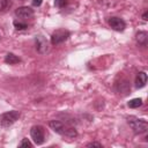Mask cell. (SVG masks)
<instances>
[{
    "label": "cell",
    "mask_w": 148,
    "mask_h": 148,
    "mask_svg": "<svg viewBox=\"0 0 148 148\" xmlns=\"http://www.w3.org/2000/svg\"><path fill=\"white\" fill-rule=\"evenodd\" d=\"M49 126L51 127V130H53V132L62 136H66L69 139H74L77 136V131L74 127H71L60 120H51L49 123Z\"/></svg>",
    "instance_id": "1"
},
{
    "label": "cell",
    "mask_w": 148,
    "mask_h": 148,
    "mask_svg": "<svg viewBox=\"0 0 148 148\" xmlns=\"http://www.w3.org/2000/svg\"><path fill=\"white\" fill-rule=\"evenodd\" d=\"M126 119H127V124L130 125V127L133 130V132L135 134H142V133L147 132L148 123L145 119L138 118L135 116H128Z\"/></svg>",
    "instance_id": "2"
},
{
    "label": "cell",
    "mask_w": 148,
    "mask_h": 148,
    "mask_svg": "<svg viewBox=\"0 0 148 148\" xmlns=\"http://www.w3.org/2000/svg\"><path fill=\"white\" fill-rule=\"evenodd\" d=\"M20 116H21L20 111H16V110L3 112L0 116V126L3 127V128H7V127L12 126L16 120H18Z\"/></svg>",
    "instance_id": "3"
},
{
    "label": "cell",
    "mask_w": 148,
    "mask_h": 148,
    "mask_svg": "<svg viewBox=\"0 0 148 148\" xmlns=\"http://www.w3.org/2000/svg\"><path fill=\"white\" fill-rule=\"evenodd\" d=\"M30 136L34 140V142L36 145H42L45 141V132L43 126L40 125H35L31 127L30 130Z\"/></svg>",
    "instance_id": "4"
},
{
    "label": "cell",
    "mask_w": 148,
    "mask_h": 148,
    "mask_svg": "<svg viewBox=\"0 0 148 148\" xmlns=\"http://www.w3.org/2000/svg\"><path fill=\"white\" fill-rule=\"evenodd\" d=\"M71 32L68 30H65V29H58L56 30L52 35H51V44L52 45H59V44H62L64 42H66L69 37Z\"/></svg>",
    "instance_id": "5"
},
{
    "label": "cell",
    "mask_w": 148,
    "mask_h": 148,
    "mask_svg": "<svg viewBox=\"0 0 148 148\" xmlns=\"http://www.w3.org/2000/svg\"><path fill=\"white\" fill-rule=\"evenodd\" d=\"M35 46L38 53L44 54L49 51V43L46 40V38L43 35H36L35 37Z\"/></svg>",
    "instance_id": "6"
},
{
    "label": "cell",
    "mask_w": 148,
    "mask_h": 148,
    "mask_svg": "<svg viewBox=\"0 0 148 148\" xmlns=\"http://www.w3.org/2000/svg\"><path fill=\"white\" fill-rule=\"evenodd\" d=\"M108 23L110 25V28H112L116 31H124L126 28V23L123 18L118 17V16H111L108 18Z\"/></svg>",
    "instance_id": "7"
},
{
    "label": "cell",
    "mask_w": 148,
    "mask_h": 148,
    "mask_svg": "<svg viewBox=\"0 0 148 148\" xmlns=\"http://www.w3.org/2000/svg\"><path fill=\"white\" fill-rule=\"evenodd\" d=\"M15 15L20 18H30L34 16V9H31L30 7L28 6H22V7H18L16 10H15Z\"/></svg>",
    "instance_id": "8"
},
{
    "label": "cell",
    "mask_w": 148,
    "mask_h": 148,
    "mask_svg": "<svg viewBox=\"0 0 148 148\" xmlns=\"http://www.w3.org/2000/svg\"><path fill=\"white\" fill-rule=\"evenodd\" d=\"M116 90L118 94H123V95H127L131 90V86H130V82L125 79L120 80L119 82L116 83Z\"/></svg>",
    "instance_id": "9"
},
{
    "label": "cell",
    "mask_w": 148,
    "mask_h": 148,
    "mask_svg": "<svg viewBox=\"0 0 148 148\" xmlns=\"http://www.w3.org/2000/svg\"><path fill=\"white\" fill-rule=\"evenodd\" d=\"M135 42L139 46H147L148 42V34L146 31H139L135 35Z\"/></svg>",
    "instance_id": "10"
},
{
    "label": "cell",
    "mask_w": 148,
    "mask_h": 148,
    "mask_svg": "<svg viewBox=\"0 0 148 148\" xmlns=\"http://www.w3.org/2000/svg\"><path fill=\"white\" fill-rule=\"evenodd\" d=\"M147 83V74L146 72H139L136 74V77H135V87L139 89V88H143Z\"/></svg>",
    "instance_id": "11"
},
{
    "label": "cell",
    "mask_w": 148,
    "mask_h": 148,
    "mask_svg": "<svg viewBox=\"0 0 148 148\" xmlns=\"http://www.w3.org/2000/svg\"><path fill=\"white\" fill-rule=\"evenodd\" d=\"M5 62H6V64H9V65H15V64L21 62V59H20L17 56H15L14 53L8 52V53L5 56Z\"/></svg>",
    "instance_id": "12"
},
{
    "label": "cell",
    "mask_w": 148,
    "mask_h": 148,
    "mask_svg": "<svg viewBox=\"0 0 148 148\" xmlns=\"http://www.w3.org/2000/svg\"><path fill=\"white\" fill-rule=\"evenodd\" d=\"M127 105L131 109H138V108H140L142 105V99L141 98H133L127 103Z\"/></svg>",
    "instance_id": "13"
},
{
    "label": "cell",
    "mask_w": 148,
    "mask_h": 148,
    "mask_svg": "<svg viewBox=\"0 0 148 148\" xmlns=\"http://www.w3.org/2000/svg\"><path fill=\"white\" fill-rule=\"evenodd\" d=\"M12 6L10 0H0V13H5Z\"/></svg>",
    "instance_id": "14"
},
{
    "label": "cell",
    "mask_w": 148,
    "mask_h": 148,
    "mask_svg": "<svg viewBox=\"0 0 148 148\" xmlns=\"http://www.w3.org/2000/svg\"><path fill=\"white\" fill-rule=\"evenodd\" d=\"M13 24L16 30H25L28 28V24L25 22H21V21H14Z\"/></svg>",
    "instance_id": "15"
},
{
    "label": "cell",
    "mask_w": 148,
    "mask_h": 148,
    "mask_svg": "<svg viewBox=\"0 0 148 148\" xmlns=\"http://www.w3.org/2000/svg\"><path fill=\"white\" fill-rule=\"evenodd\" d=\"M18 147H22V148H23V147H27V148L29 147V148H31L32 145H31V142H30L27 138H24V139H22V141L18 143Z\"/></svg>",
    "instance_id": "16"
},
{
    "label": "cell",
    "mask_w": 148,
    "mask_h": 148,
    "mask_svg": "<svg viewBox=\"0 0 148 148\" xmlns=\"http://www.w3.org/2000/svg\"><path fill=\"white\" fill-rule=\"evenodd\" d=\"M54 6L58 8H64L67 6V0H54Z\"/></svg>",
    "instance_id": "17"
},
{
    "label": "cell",
    "mask_w": 148,
    "mask_h": 148,
    "mask_svg": "<svg viewBox=\"0 0 148 148\" xmlns=\"http://www.w3.org/2000/svg\"><path fill=\"white\" fill-rule=\"evenodd\" d=\"M87 147H102V143L99 142H90L87 145Z\"/></svg>",
    "instance_id": "18"
},
{
    "label": "cell",
    "mask_w": 148,
    "mask_h": 148,
    "mask_svg": "<svg viewBox=\"0 0 148 148\" xmlns=\"http://www.w3.org/2000/svg\"><path fill=\"white\" fill-rule=\"evenodd\" d=\"M42 2H43V0H32V6L39 7V6L42 5Z\"/></svg>",
    "instance_id": "19"
},
{
    "label": "cell",
    "mask_w": 148,
    "mask_h": 148,
    "mask_svg": "<svg viewBox=\"0 0 148 148\" xmlns=\"http://www.w3.org/2000/svg\"><path fill=\"white\" fill-rule=\"evenodd\" d=\"M147 16H148V12L146 10V12L143 13V15H142V18H143L145 21H147V20H148V18H147Z\"/></svg>",
    "instance_id": "20"
}]
</instances>
